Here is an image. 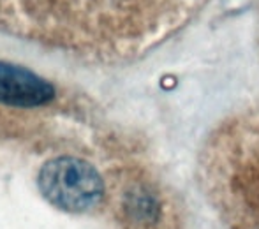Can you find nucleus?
<instances>
[{
	"instance_id": "nucleus-1",
	"label": "nucleus",
	"mask_w": 259,
	"mask_h": 229,
	"mask_svg": "<svg viewBox=\"0 0 259 229\" xmlns=\"http://www.w3.org/2000/svg\"><path fill=\"white\" fill-rule=\"evenodd\" d=\"M41 194L64 212L81 213L101 201L104 184L92 164L78 157H57L41 168L37 176Z\"/></svg>"
},
{
	"instance_id": "nucleus-2",
	"label": "nucleus",
	"mask_w": 259,
	"mask_h": 229,
	"mask_svg": "<svg viewBox=\"0 0 259 229\" xmlns=\"http://www.w3.org/2000/svg\"><path fill=\"white\" fill-rule=\"evenodd\" d=\"M55 88L50 81L27 67L0 62V104L35 108L50 103Z\"/></svg>"
}]
</instances>
